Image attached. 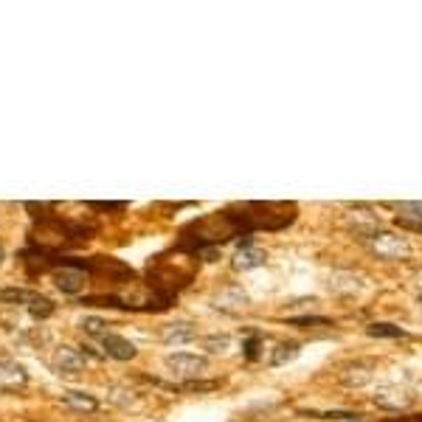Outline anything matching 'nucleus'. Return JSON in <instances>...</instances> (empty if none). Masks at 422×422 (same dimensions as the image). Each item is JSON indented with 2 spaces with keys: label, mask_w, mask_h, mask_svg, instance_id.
<instances>
[{
  "label": "nucleus",
  "mask_w": 422,
  "mask_h": 422,
  "mask_svg": "<svg viewBox=\"0 0 422 422\" xmlns=\"http://www.w3.org/2000/svg\"><path fill=\"white\" fill-rule=\"evenodd\" d=\"M366 248L383 259V262H397V259H405L411 257V243L402 237V234H394V231H377L366 240Z\"/></svg>",
  "instance_id": "nucleus-1"
},
{
  "label": "nucleus",
  "mask_w": 422,
  "mask_h": 422,
  "mask_svg": "<svg viewBox=\"0 0 422 422\" xmlns=\"http://www.w3.org/2000/svg\"><path fill=\"white\" fill-rule=\"evenodd\" d=\"M163 366L169 369L172 377L191 380V377H200L208 369V358L205 355H191V352H175V355H166Z\"/></svg>",
  "instance_id": "nucleus-2"
},
{
  "label": "nucleus",
  "mask_w": 422,
  "mask_h": 422,
  "mask_svg": "<svg viewBox=\"0 0 422 422\" xmlns=\"http://www.w3.org/2000/svg\"><path fill=\"white\" fill-rule=\"evenodd\" d=\"M372 402L383 411H405L414 405V394H411V388H405L400 383H383L374 388Z\"/></svg>",
  "instance_id": "nucleus-3"
},
{
  "label": "nucleus",
  "mask_w": 422,
  "mask_h": 422,
  "mask_svg": "<svg viewBox=\"0 0 422 422\" xmlns=\"http://www.w3.org/2000/svg\"><path fill=\"white\" fill-rule=\"evenodd\" d=\"M85 363H88V358H85L76 346L62 343V346H57V352H54V372H57V374H79V372L85 369Z\"/></svg>",
  "instance_id": "nucleus-4"
},
{
  "label": "nucleus",
  "mask_w": 422,
  "mask_h": 422,
  "mask_svg": "<svg viewBox=\"0 0 422 422\" xmlns=\"http://www.w3.org/2000/svg\"><path fill=\"white\" fill-rule=\"evenodd\" d=\"M211 304H215L217 310H223V313H237V310L248 307L251 299H248V293L243 287L229 285V287H223V290H217L215 296H211Z\"/></svg>",
  "instance_id": "nucleus-5"
},
{
  "label": "nucleus",
  "mask_w": 422,
  "mask_h": 422,
  "mask_svg": "<svg viewBox=\"0 0 422 422\" xmlns=\"http://www.w3.org/2000/svg\"><path fill=\"white\" fill-rule=\"evenodd\" d=\"M346 229H349L355 237L369 240L372 234L380 231V220H377V215H372V211L358 208V211H349V215H346Z\"/></svg>",
  "instance_id": "nucleus-6"
},
{
  "label": "nucleus",
  "mask_w": 422,
  "mask_h": 422,
  "mask_svg": "<svg viewBox=\"0 0 422 422\" xmlns=\"http://www.w3.org/2000/svg\"><path fill=\"white\" fill-rule=\"evenodd\" d=\"M29 386V372L18 360H0V391H20Z\"/></svg>",
  "instance_id": "nucleus-7"
},
{
  "label": "nucleus",
  "mask_w": 422,
  "mask_h": 422,
  "mask_svg": "<svg viewBox=\"0 0 422 422\" xmlns=\"http://www.w3.org/2000/svg\"><path fill=\"white\" fill-rule=\"evenodd\" d=\"M99 343H102L104 355H110L113 360H132V358L138 355L135 343H132V341H127V338H121V335H116V332H107Z\"/></svg>",
  "instance_id": "nucleus-8"
},
{
  "label": "nucleus",
  "mask_w": 422,
  "mask_h": 422,
  "mask_svg": "<svg viewBox=\"0 0 422 422\" xmlns=\"http://www.w3.org/2000/svg\"><path fill=\"white\" fill-rule=\"evenodd\" d=\"M197 338V329L191 321H175V324H166L161 329V341L166 346H180V343H189Z\"/></svg>",
  "instance_id": "nucleus-9"
},
{
  "label": "nucleus",
  "mask_w": 422,
  "mask_h": 422,
  "mask_svg": "<svg viewBox=\"0 0 422 422\" xmlns=\"http://www.w3.org/2000/svg\"><path fill=\"white\" fill-rule=\"evenodd\" d=\"M259 265H265V251H259V248H254V245H243L237 254H234V259H231V268L237 271V273H248V271H254V268H259Z\"/></svg>",
  "instance_id": "nucleus-10"
},
{
  "label": "nucleus",
  "mask_w": 422,
  "mask_h": 422,
  "mask_svg": "<svg viewBox=\"0 0 422 422\" xmlns=\"http://www.w3.org/2000/svg\"><path fill=\"white\" fill-rule=\"evenodd\" d=\"M85 282H88V276L79 271V268H60V271H54V285L62 290V293H79L82 287H85Z\"/></svg>",
  "instance_id": "nucleus-11"
},
{
  "label": "nucleus",
  "mask_w": 422,
  "mask_h": 422,
  "mask_svg": "<svg viewBox=\"0 0 422 422\" xmlns=\"http://www.w3.org/2000/svg\"><path fill=\"white\" fill-rule=\"evenodd\" d=\"M372 377H374L372 363L358 360V363H352V366H346V369H343L341 383H343L346 388H363V386H369V383H372Z\"/></svg>",
  "instance_id": "nucleus-12"
},
{
  "label": "nucleus",
  "mask_w": 422,
  "mask_h": 422,
  "mask_svg": "<svg viewBox=\"0 0 422 422\" xmlns=\"http://www.w3.org/2000/svg\"><path fill=\"white\" fill-rule=\"evenodd\" d=\"M360 287H363L360 276H355V273H349V271H335V273L329 276V290H332V293L355 296V293H360Z\"/></svg>",
  "instance_id": "nucleus-13"
},
{
  "label": "nucleus",
  "mask_w": 422,
  "mask_h": 422,
  "mask_svg": "<svg viewBox=\"0 0 422 422\" xmlns=\"http://www.w3.org/2000/svg\"><path fill=\"white\" fill-rule=\"evenodd\" d=\"M62 402L71 408V411H82V414H93L99 408V400L88 391H65L62 394Z\"/></svg>",
  "instance_id": "nucleus-14"
},
{
  "label": "nucleus",
  "mask_w": 422,
  "mask_h": 422,
  "mask_svg": "<svg viewBox=\"0 0 422 422\" xmlns=\"http://www.w3.org/2000/svg\"><path fill=\"white\" fill-rule=\"evenodd\" d=\"M394 208H397V217H400V220H402L405 226H411V229L422 231V203H419V200L397 203Z\"/></svg>",
  "instance_id": "nucleus-15"
},
{
  "label": "nucleus",
  "mask_w": 422,
  "mask_h": 422,
  "mask_svg": "<svg viewBox=\"0 0 422 422\" xmlns=\"http://www.w3.org/2000/svg\"><path fill=\"white\" fill-rule=\"evenodd\" d=\"M299 352H301V346L296 341H282V343H276V349L271 355V366H285V363L296 360Z\"/></svg>",
  "instance_id": "nucleus-16"
},
{
  "label": "nucleus",
  "mask_w": 422,
  "mask_h": 422,
  "mask_svg": "<svg viewBox=\"0 0 422 422\" xmlns=\"http://www.w3.org/2000/svg\"><path fill=\"white\" fill-rule=\"evenodd\" d=\"M54 301L48 299V296H32V301H29V313H32V318H37V321H46L48 315H54Z\"/></svg>",
  "instance_id": "nucleus-17"
},
{
  "label": "nucleus",
  "mask_w": 422,
  "mask_h": 422,
  "mask_svg": "<svg viewBox=\"0 0 422 422\" xmlns=\"http://www.w3.org/2000/svg\"><path fill=\"white\" fill-rule=\"evenodd\" d=\"M203 349H208L211 355H223L231 349V338L229 335H208V338H203Z\"/></svg>",
  "instance_id": "nucleus-18"
},
{
  "label": "nucleus",
  "mask_w": 422,
  "mask_h": 422,
  "mask_svg": "<svg viewBox=\"0 0 422 422\" xmlns=\"http://www.w3.org/2000/svg\"><path fill=\"white\" fill-rule=\"evenodd\" d=\"M79 327L85 329V335H90V338H99V341H102V338L110 332V329H107V324H104L102 318H96V315H88V318H85Z\"/></svg>",
  "instance_id": "nucleus-19"
},
{
  "label": "nucleus",
  "mask_w": 422,
  "mask_h": 422,
  "mask_svg": "<svg viewBox=\"0 0 422 422\" xmlns=\"http://www.w3.org/2000/svg\"><path fill=\"white\" fill-rule=\"evenodd\" d=\"M366 332L372 338H402V329L394 327V324H369Z\"/></svg>",
  "instance_id": "nucleus-20"
},
{
  "label": "nucleus",
  "mask_w": 422,
  "mask_h": 422,
  "mask_svg": "<svg viewBox=\"0 0 422 422\" xmlns=\"http://www.w3.org/2000/svg\"><path fill=\"white\" fill-rule=\"evenodd\" d=\"M34 293H26V290H4L0 293V299L4 301H32Z\"/></svg>",
  "instance_id": "nucleus-21"
},
{
  "label": "nucleus",
  "mask_w": 422,
  "mask_h": 422,
  "mask_svg": "<svg viewBox=\"0 0 422 422\" xmlns=\"http://www.w3.org/2000/svg\"><path fill=\"white\" fill-rule=\"evenodd\" d=\"M257 349H259V338H251V341L245 343V355L254 360V358H257Z\"/></svg>",
  "instance_id": "nucleus-22"
},
{
  "label": "nucleus",
  "mask_w": 422,
  "mask_h": 422,
  "mask_svg": "<svg viewBox=\"0 0 422 422\" xmlns=\"http://www.w3.org/2000/svg\"><path fill=\"white\" fill-rule=\"evenodd\" d=\"M4 259H6V254H4V248H0V268H4Z\"/></svg>",
  "instance_id": "nucleus-23"
},
{
  "label": "nucleus",
  "mask_w": 422,
  "mask_h": 422,
  "mask_svg": "<svg viewBox=\"0 0 422 422\" xmlns=\"http://www.w3.org/2000/svg\"><path fill=\"white\" fill-rule=\"evenodd\" d=\"M419 304H422V299H419Z\"/></svg>",
  "instance_id": "nucleus-24"
}]
</instances>
